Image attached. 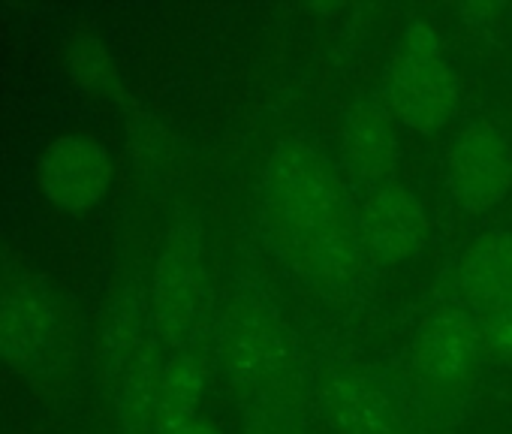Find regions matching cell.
Returning <instances> with one entry per match:
<instances>
[{
	"instance_id": "ba28073f",
	"label": "cell",
	"mask_w": 512,
	"mask_h": 434,
	"mask_svg": "<svg viewBox=\"0 0 512 434\" xmlns=\"http://www.w3.org/2000/svg\"><path fill=\"white\" fill-rule=\"evenodd\" d=\"M341 422L350 434H386V404L371 389H353L341 398Z\"/></svg>"
},
{
	"instance_id": "52a82bcc",
	"label": "cell",
	"mask_w": 512,
	"mask_h": 434,
	"mask_svg": "<svg viewBox=\"0 0 512 434\" xmlns=\"http://www.w3.org/2000/svg\"><path fill=\"white\" fill-rule=\"evenodd\" d=\"M350 154L362 169L380 172L392 160V133L377 118L362 115L350 130Z\"/></svg>"
},
{
	"instance_id": "7a4b0ae2",
	"label": "cell",
	"mask_w": 512,
	"mask_h": 434,
	"mask_svg": "<svg viewBox=\"0 0 512 434\" xmlns=\"http://www.w3.org/2000/svg\"><path fill=\"white\" fill-rule=\"evenodd\" d=\"M109 181L112 163L106 148L82 133L52 139L37 160L40 193L64 211L91 208L94 202L103 199Z\"/></svg>"
},
{
	"instance_id": "8992f818",
	"label": "cell",
	"mask_w": 512,
	"mask_h": 434,
	"mask_svg": "<svg viewBox=\"0 0 512 434\" xmlns=\"http://www.w3.org/2000/svg\"><path fill=\"white\" fill-rule=\"evenodd\" d=\"M473 341L470 335L455 323H440L431 332H425L419 344V362L434 377H458L470 365Z\"/></svg>"
},
{
	"instance_id": "277c9868",
	"label": "cell",
	"mask_w": 512,
	"mask_h": 434,
	"mask_svg": "<svg viewBox=\"0 0 512 434\" xmlns=\"http://www.w3.org/2000/svg\"><path fill=\"white\" fill-rule=\"evenodd\" d=\"M449 181L461 205L467 208L494 205L509 187V166L500 145L491 142L488 136H467L464 142H458Z\"/></svg>"
},
{
	"instance_id": "5b68a950",
	"label": "cell",
	"mask_w": 512,
	"mask_h": 434,
	"mask_svg": "<svg viewBox=\"0 0 512 434\" xmlns=\"http://www.w3.org/2000/svg\"><path fill=\"white\" fill-rule=\"evenodd\" d=\"M365 224L371 242L392 257L410 254L419 245V211L401 193H380L377 199H371Z\"/></svg>"
},
{
	"instance_id": "30bf717a",
	"label": "cell",
	"mask_w": 512,
	"mask_h": 434,
	"mask_svg": "<svg viewBox=\"0 0 512 434\" xmlns=\"http://www.w3.org/2000/svg\"><path fill=\"white\" fill-rule=\"evenodd\" d=\"M491 338H494L497 350H500L503 356H509V359H512V308H509V311H503V314L494 320V326H491Z\"/></svg>"
},
{
	"instance_id": "9c48e42d",
	"label": "cell",
	"mask_w": 512,
	"mask_h": 434,
	"mask_svg": "<svg viewBox=\"0 0 512 434\" xmlns=\"http://www.w3.org/2000/svg\"><path fill=\"white\" fill-rule=\"evenodd\" d=\"M103 49L91 40H79L73 49H70V73L76 82H82L85 88H94L100 70H103Z\"/></svg>"
},
{
	"instance_id": "6da1fadb",
	"label": "cell",
	"mask_w": 512,
	"mask_h": 434,
	"mask_svg": "<svg viewBox=\"0 0 512 434\" xmlns=\"http://www.w3.org/2000/svg\"><path fill=\"white\" fill-rule=\"evenodd\" d=\"M58 347V311L37 278H19L0 290V359L28 371L52 365Z\"/></svg>"
},
{
	"instance_id": "8fae6325",
	"label": "cell",
	"mask_w": 512,
	"mask_h": 434,
	"mask_svg": "<svg viewBox=\"0 0 512 434\" xmlns=\"http://www.w3.org/2000/svg\"><path fill=\"white\" fill-rule=\"evenodd\" d=\"M175 434H208V431H202V428H181V431H175Z\"/></svg>"
},
{
	"instance_id": "3957f363",
	"label": "cell",
	"mask_w": 512,
	"mask_h": 434,
	"mask_svg": "<svg viewBox=\"0 0 512 434\" xmlns=\"http://www.w3.org/2000/svg\"><path fill=\"white\" fill-rule=\"evenodd\" d=\"M395 106L416 130L440 127L455 106V82L440 55V43L425 28H416L404 43L395 70Z\"/></svg>"
}]
</instances>
